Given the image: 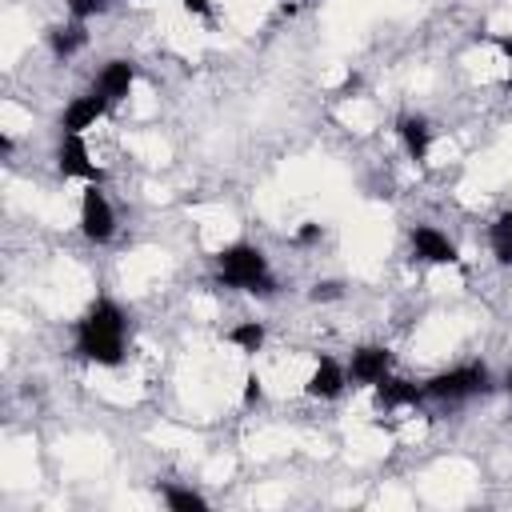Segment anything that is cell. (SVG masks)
Returning <instances> with one entry per match:
<instances>
[{
	"mask_svg": "<svg viewBox=\"0 0 512 512\" xmlns=\"http://www.w3.org/2000/svg\"><path fill=\"white\" fill-rule=\"evenodd\" d=\"M412 252L424 260V264H456L460 256H456V244L444 236V232H436L432 224H416L412 228Z\"/></svg>",
	"mask_w": 512,
	"mask_h": 512,
	"instance_id": "cell-7",
	"label": "cell"
},
{
	"mask_svg": "<svg viewBox=\"0 0 512 512\" xmlns=\"http://www.w3.org/2000/svg\"><path fill=\"white\" fill-rule=\"evenodd\" d=\"M428 392L424 388H416V384H408V380H396V376H384L380 384H376V404L380 408H404V404H420Z\"/></svg>",
	"mask_w": 512,
	"mask_h": 512,
	"instance_id": "cell-11",
	"label": "cell"
},
{
	"mask_svg": "<svg viewBox=\"0 0 512 512\" xmlns=\"http://www.w3.org/2000/svg\"><path fill=\"white\" fill-rule=\"evenodd\" d=\"M496 48L504 52V60H508V72H512V36H496Z\"/></svg>",
	"mask_w": 512,
	"mask_h": 512,
	"instance_id": "cell-22",
	"label": "cell"
},
{
	"mask_svg": "<svg viewBox=\"0 0 512 512\" xmlns=\"http://www.w3.org/2000/svg\"><path fill=\"white\" fill-rule=\"evenodd\" d=\"M316 240H320V224H312V220H308V224L296 232V244H316Z\"/></svg>",
	"mask_w": 512,
	"mask_h": 512,
	"instance_id": "cell-20",
	"label": "cell"
},
{
	"mask_svg": "<svg viewBox=\"0 0 512 512\" xmlns=\"http://www.w3.org/2000/svg\"><path fill=\"white\" fill-rule=\"evenodd\" d=\"M340 292H344V288H340L336 280H320V284H312V292H308V296L320 304V300H340Z\"/></svg>",
	"mask_w": 512,
	"mask_h": 512,
	"instance_id": "cell-18",
	"label": "cell"
},
{
	"mask_svg": "<svg viewBox=\"0 0 512 512\" xmlns=\"http://www.w3.org/2000/svg\"><path fill=\"white\" fill-rule=\"evenodd\" d=\"M216 272L228 288H240V292H260L268 296L276 288L272 272H268V260L256 244H228L220 256H216Z\"/></svg>",
	"mask_w": 512,
	"mask_h": 512,
	"instance_id": "cell-2",
	"label": "cell"
},
{
	"mask_svg": "<svg viewBox=\"0 0 512 512\" xmlns=\"http://www.w3.org/2000/svg\"><path fill=\"white\" fill-rule=\"evenodd\" d=\"M428 396L436 400H464V396H480L488 392V368L484 364H460V368H448V372H436L428 384H424Z\"/></svg>",
	"mask_w": 512,
	"mask_h": 512,
	"instance_id": "cell-3",
	"label": "cell"
},
{
	"mask_svg": "<svg viewBox=\"0 0 512 512\" xmlns=\"http://www.w3.org/2000/svg\"><path fill=\"white\" fill-rule=\"evenodd\" d=\"M188 12H196V16H212V4L208 0H180Z\"/></svg>",
	"mask_w": 512,
	"mask_h": 512,
	"instance_id": "cell-21",
	"label": "cell"
},
{
	"mask_svg": "<svg viewBox=\"0 0 512 512\" xmlns=\"http://www.w3.org/2000/svg\"><path fill=\"white\" fill-rule=\"evenodd\" d=\"M56 164H60L64 176H80V180H88V184H100V180H104V172L92 164L88 144L80 140V132H64L60 152H56Z\"/></svg>",
	"mask_w": 512,
	"mask_h": 512,
	"instance_id": "cell-5",
	"label": "cell"
},
{
	"mask_svg": "<svg viewBox=\"0 0 512 512\" xmlns=\"http://www.w3.org/2000/svg\"><path fill=\"white\" fill-rule=\"evenodd\" d=\"M388 368H392V352L384 344H364L348 360V380L352 384H380L388 376Z\"/></svg>",
	"mask_w": 512,
	"mask_h": 512,
	"instance_id": "cell-6",
	"label": "cell"
},
{
	"mask_svg": "<svg viewBox=\"0 0 512 512\" xmlns=\"http://www.w3.org/2000/svg\"><path fill=\"white\" fill-rule=\"evenodd\" d=\"M344 384H348V368H340L332 356H316V368H312L304 392L316 400H336L344 392Z\"/></svg>",
	"mask_w": 512,
	"mask_h": 512,
	"instance_id": "cell-8",
	"label": "cell"
},
{
	"mask_svg": "<svg viewBox=\"0 0 512 512\" xmlns=\"http://www.w3.org/2000/svg\"><path fill=\"white\" fill-rule=\"evenodd\" d=\"M84 44H88L84 20H72V24H56V28H48V48H52V56H56V60L76 56Z\"/></svg>",
	"mask_w": 512,
	"mask_h": 512,
	"instance_id": "cell-12",
	"label": "cell"
},
{
	"mask_svg": "<svg viewBox=\"0 0 512 512\" xmlns=\"http://www.w3.org/2000/svg\"><path fill=\"white\" fill-rule=\"evenodd\" d=\"M488 244H492V256H496L500 264H512V212H504V216L492 220Z\"/></svg>",
	"mask_w": 512,
	"mask_h": 512,
	"instance_id": "cell-14",
	"label": "cell"
},
{
	"mask_svg": "<svg viewBox=\"0 0 512 512\" xmlns=\"http://www.w3.org/2000/svg\"><path fill=\"white\" fill-rule=\"evenodd\" d=\"M264 396V388H260V376H248L244 380V404H256Z\"/></svg>",
	"mask_w": 512,
	"mask_h": 512,
	"instance_id": "cell-19",
	"label": "cell"
},
{
	"mask_svg": "<svg viewBox=\"0 0 512 512\" xmlns=\"http://www.w3.org/2000/svg\"><path fill=\"white\" fill-rule=\"evenodd\" d=\"M228 340H232L240 352H260V348H264V324H260V320H244V324H236V328L228 332Z\"/></svg>",
	"mask_w": 512,
	"mask_h": 512,
	"instance_id": "cell-16",
	"label": "cell"
},
{
	"mask_svg": "<svg viewBox=\"0 0 512 512\" xmlns=\"http://www.w3.org/2000/svg\"><path fill=\"white\" fill-rule=\"evenodd\" d=\"M132 84H136V68H132L128 60H108V64L100 68L92 92H100L108 104H120V100L132 92Z\"/></svg>",
	"mask_w": 512,
	"mask_h": 512,
	"instance_id": "cell-9",
	"label": "cell"
},
{
	"mask_svg": "<svg viewBox=\"0 0 512 512\" xmlns=\"http://www.w3.org/2000/svg\"><path fill=\"white\" fill-rule=\"evenodd\" d=\"M80 232H84L92 244H108L112 232H116V212H112L108 196H104L96 184H92V188L84 192V200H80Z\"/></svg>",
	"mask_w": 512,
	"mask_h": 512,
	"instance_id": "cell-4",
	"label": "cell"
},
{
	"mask_svg": "<svg viewBox=\"0 0 512 512\" xmlns=\"http://www.w3.org/2000/svg\"><path fill=\"white\" fill-rule=\"evenodd\" d=\"M160 496H164V504H168L172 512H204V508H208V500H204L200 492H192V488H176V484H168Z\"/></svg>",
	"mask_w": 512,
	"mask_h": 512,
	"instance_id": "cell-15",
	"label": "cell"
},
{
	"mask_svg": "<svg viewBox=\"0 0 512 512\" xmlns=\"http://www.w3.org/2000/svg\"><path fill=\"white\" fill-rule=\"evenodd\" d=\"M396 132H400V140H404V148H408V156H412V160H424V156H428L432 128H428V120H424V116H400Z\"/></svg>",
	"mask_w": 512,
	"mask_h": 512,
	"instance_id": "cell-13",
	"label": "cell"
},
{
	"mask_svg": "<svg viewBox=\"0 0 512 512\" xmlns=\"http://www.w3.org/2000/svg\"><path fill=\"white\" fill-rule=\"evenodd\" d=\"M124 328H128V320H124L120 304L100 296L76 320V356L88 364H104V368L120 364L124 360Z\"/></svg>",
	"mask_w": 512,
	"mask_h": 512,
	"instance_id": "cell-1",
	"label": "cell"
},
{
	"mask_svg": "<svg viewBox=\"0 0 512 512\" xmlns=\"http://www.w3.org/2000/svg\"><path fill=\"white\" fill-rule=\"evenodd\" d=\"M356 88H360V76H356V72H348V76H344V84H340V96H348V92H356Z\"/></svg>",
	"mask_w": 512,
	"mask_h": 512,
	"instance_id": "cell-23",
	"label": "cell"
},
{
	"mask_svg": "<svg viewBox=\"0 0 512 512\" xmlns=\"http://www.w3.org/2000/svg\"><path fill=\"white\" fill-rule=\"evenodd\" d=\"M108 108H112V104H108L100 92H92V96H76V100L64 108L60 128H64V132H84V128H92Z\"/></svg>",
	"mask_w": 512,
	"mask_h": 512,
	"instance_id": "cell-10",
	"label": "cell"
},
{
	"mask_svg": "<svg viewBox=\"0 0 512 512\" xmlns=\"http://www.w3.org/2000/svg\"><path fill=\"white\" fill-rule=\"evenodd\" d=\"M104 8H108V0H68L72 20H92V16H100Z\"/></svg>",
	"mask_w": 512,
	"mask_h": 512,
	"instance_id": "cell-17",
	"label": "cell"
},
{
	"mask_svg": "<svg viewBox=\"0 0 512 512\" xmlns=\"http://www.w3.org/2000/svg\"><path fill=\"white\" fill-rule=\"evenodd\" d=\"M504 384H508V392H512V368H508V376H504Z\"/></svg>",
	"mask_w": 512,
	"mask_h": 512,
	"instance_id": "cell-24",
	"label": "cell"
}]
</instances>
